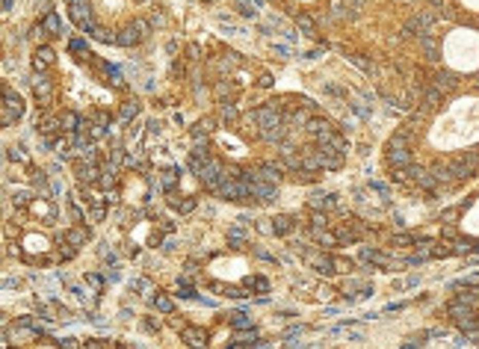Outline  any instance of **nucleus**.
<instances>
[{
  "mask_svg": "<svg viewBox=\"0 0 479 349\" xmlns=\"http://www.w3.org/2000/svg\"><path fill=\"white\" fill-rule=\"evenodd\" d=\"M33 92H36L39 101H50V95H53V83H50V77L39 74L36 80H33Z\"/></svg>",
  "mask_w": 479,
  "mask_h": 349,
  "instance_id": "obj_12",
  "label": "nucleus"
},
{
  "mask_svg": "<svg viewBox=\"0 0 479 349\" xmlns=\"http://www.w3.org/2000/svg\"><path fill=\"white\" fill-rule=\"evenodd\" d=\"M30 181H33V187H39V190H42V195H48V175H45V172H42V169H33V172H30Z\"/></svg>",
  "mask_w": 479,
  "mask_h": 349,
  "instance_id": "obj_33",
  "label": "nucleus"
},
{
  "mask_svg": "<svg viewBox=\"0 0 479 349\" xmlns=\"http://www.w3.org/2000/svg\"><path fill=\"white\" fill-rule=\"evenodd\" d=\"M231 317V328H237V332H246V328H252V320L246 317L243 311H234V314H228Z\"/></svg>",
  "mask_w": 479,
  "mask_h": 349,
  "instance_id": "obj_27",
  "label": "nucleus"
},
{
  "mask_svg": "<svg viewBox=\"0 0 479 349\" xmlns=\"http://www.w3.org/2000/svg\"><path fill=\"white\" fill-rule=\"evenodd\" d=\"M455 290L458 293L447 302V314L453 317L455 328L473 346H479V284L476 281H465V284H458Z\"/></svg>",
  "mask_w": 479,
  "mask_h": 349,
  "instance_id": "obj_1",
  "label": "nucleus"
},
{
  "mask_svg": "<svg viewBox=\"0 0 479 349\" xmlns=\"http://www.w3.org/2000/svg\"><path fill=\"white\" fill-rule=\"evenodd\" d=\"M458 6L470 15H479V0H458Z\"/></svg>",
  "mask_w": 479,
  "mask_h": 349,
  "instance_id": "obj_44",
  "label": "nucleus"
},
{
  "mask_svg": "<svg viewBox=\"0 0 479 349\" xmlns=\"http://www.w3.org/2000/svg\"><path fill=\"white\" fill-rule=\"evenodd\" d=\"M317 154H320V160H323V169H331V172L343 169V163H346V154L335 151L331 145H320V148H317Z\"/></svg>",
  "mask_w": 479,
  "mask_h": 349,
  "instance_id": "obj_5",
  "label": "nucleus"
},
{
  "mask_svg": "<svg viewBox=\"0 0 479 349\" xmlns=\"http://www.w3.org/2000/svg\"><path fill=\"white\" fill-rule=\"evenodd\" d=\"M293 228H296V222H293V216H287V213H281V216L272 219V234H278V237H287Z\"/></svg>",
  "mask_w": 479,
  "mask_h": 349,
  "instance_id": "obj_16",
  "label": "nucleus"
},
{
  "mask_svg": "<svg viewBox=\"0 0 479 349\" xmlns=\"http://www.w3.org/2000/svg\"><path fill=\"white\" fill-rule=\"evenodd\" d=\"M275 183H266V181H252L249 183V198H257V201H269L275 198Z\"/></svg>",
  "mask_w": 479,
  "mask_h": 349,
  "instance_id": "obj_8",
  "label": "nucleus"
},
{
  "mask_svg": "<svg viewBox=\"0 0 479 349\" xmlns=\"http://www.w3.org/2000/svg\"><path fill=\"white\" fill-rule=\"evenodd\" d=\"M42 27L48 30L50 36H62V21H60V15H57V12L45 15V18H42Z\"/></svg>",
  "mask_w": 479,
  "mask_h": 349,
  "instance_id": "obj_25",
  "label": "nucleus"
},
{
  "mask_svg": "<svg viewBox=\"0 0 479 349\" xmlns=\"http://www.w3.org/2000/svg\"><path fill=\"white\" fill-rule=\"evenodd\" d=\"M213 131V119H201L195 127H192V139H195V145H204V139H207V133Z\"/></svg>",
  "mask_w": 479,
  "mask_h": 349,
  "instance_id": "obj_23",
  "label": "nucleus"
},
{
  "mask_svg": "<svg viewBox=\"0 0 479 349\" xmlns=\"http://www.w3.org/2000/svg\"><path fill=\"white\" fill-rule=\"evenodd\" d=\"M57 346L60 349H80V343H77V337H60Z\"/></svg>",
  "mask_w": 479,
  "mask_h": 349,
  "instance_id": "obj_45",
  "label": "nucleus"
},
{
  "mask_svg": "<svg viewBox=\"0 0 479 349\" xmlns=\"http://www.w3.org/2000/svg\"><path fill=\"white\" fill-rule=\"evenodd\" d=\"M204 3H213V0H204Z\"/></svg>",
  "mask_w": 479,
  "mask_h": 349,
  "instance_id": "obj_61",
  "label": "nucleus"
},
{
  "mask_svg": "<svg viewBox=\"0 0 479 349\" xmlns=\"http://www.w3.org/2000/svg\"><path fill=\"white\" fill-rule=\"evenodd\" d=\"M60 119H62V131H65V133H77L80 127H83V119H80L74 109H65Z\"/></svg>",
  "mask_w": 479,
  "mask_h": 349,
  "instance_id": "obj_17",
  "label": "nucleus"
},
{
  "mask_svg": "<svg viewBox=\"0 0 479 349\" xmlns=\"http://www.w3.org/2000/svg\"><path fill=\"white\" fill-rule=\"evenodd\" d=\"M222 119H225V121H237L240 119L237 107H234V104H222Z\"/></svg>",
  "mask_w": 479,
  "mask_h": 349,
  "instance_id": "obj_41",
  "label": "nucleus"
},
{
  "mask_svg": "<svg viewBox=\"0 0 479 349\" xmlns=\"http://www.w3.org/2000/svg\"><path fill=\"white\" fill-rule=\"evenodd\" d=\"M278 157H281V163H284V166H290V169H299V163H302V157H296V151H293L290 145H281Z\"/></svg>",
  "mask_w": 479,
  "mask_h": 349,
  "instance_id": "obj_26",
  "label": "nucleus"
},
{
  "mask_svg": "<svg viewBox=\"0 0 479 349\" xmlns=\"http://www.w3.org/2000/svg\"><path fill=\"white\" fill-rule=\"evenodd\" d=\"M169 207L180 210V213H190V210H195V198H178L175 193H169Z\"/></svg>",
  "mask_w": 479,
  "mask_h": 349,
  "instance_id": "obj_24",
  "label": "nucleus"
},
{
  "mask_svg": "<svg viewBox=\"0 0 479 349\" xmlns=\"http://www.w3.org/2000/svg\"><path fill=\"white\" fill-rule=\"evenodd\" d=\"M62 240L80 249V246H86V240H89V228H68L65 234H62Z\"/></svg>",
  "mask_w": 479,
  "mask_h": 349,
  "instance_id": "obj_19",
  "label": "nucleus"
},
{
  "mask_svg": "<svg viewBox=\"0 0 479 349\" xmlns=\"http://www.w3.org/2000/svg\"><path fill=\"white\" fill-rule=\"evenodd\" d=\"M9 160H27L24 148H21V145H12V148H9Z\"/></svg>",
  "mask_w": 479,
  "mask_h": 349,
  "instance_id": "obj_50",
  "label": "nucleus"
},
{
  "mask_svg": "<svg viewBox=\"0 0 479 349\" xmlns=\"http://www.w3.org/2000/svg\"><path fill=\"white\" fill-rule=\"evenodd\" d=\"M160 228L166 231V234H172V231H175V225H172V222H169V219H160Z\"/></svg>",
  "mask_w": 479,
  "mask_h": 349,
  "instance_id": "obj_57",
  "label": "nucleus"
},
{
  "mask_svg": "<svg viewBox=\"0 0 479 349\" xmlns=\"http://www.w3.org/2000/svg\"><path fill=\"white\" fill-rule=\"evenodd\" d=\"M411 240H414L411 234H396V237H394V240H391V243H394V246H408V243H411Z\"/></svg>",
  "mask_w": 479,
  "mask_h": 349,
  "instance_id": "obj_52",
  "label": "nucleus"
},
{
  "mask_svg": "<svg viewBox=\"0 0 479 349\" xmlns=\"http://www.w3.org/2000/svg\"><path fill=\"white\" fill-rule=\"evenodd\" d=\"M225 349H243V346H237V343H234V346H225Z\"/></svg>",
  "mask_w": 479,
  "mask_h": 349,
  "instance_id": "obj_60",
  "label": "nucleus"
},
{
  "mask_svg": "<svg viewBox=\"0 0 479 349\" xmlns=\"http://www.w3.org/2000/svg\"><path fill=\"white\" fill-rule=\"evenodd\" d=\"M154 308L160 314H172V311H175V302L169 299L166 293H157V296H154Z\"/></svg>",
  "mask_w": 479,
  "mask_h": 349,
  "instance_id": "obj_30",
  "label": "nucleus"
},
{
  "mask_svg": "<svg viewBox=\"0 0 479 349\" xmlns=\"http://www.w3.org/2000/svg\"><path fill=\"white\" fill-rule=\"evenodd\" d=\"M74 254H77V246H71V243L62 240V246H60V261H71Z\"/></svg>",
  "mask_w": 479,
  "mask_h": 349,
  "instance_id": "obj_39",
  "label": "nucleus"
},
{
  "mask_svg": "<svg viewBox=\"0 0 479 349\" xmlns=\"http://www.w3.org/2000/svg\"><path fill=\"white\" fill-rule=\"evenodd\" d=\"M216 95H231V86L228 83H216Z\"/></svg>",
  "mask_w": 479,
  "mask_h": 349,
  "instance_id": "obj_56",
  "label": "nucleus"
},
{
  "mask_svg": "<svg viewBox=\"0 0 479 349\" xmlns=\"http://www.w3.org/2000/svg\"><path fill=\"white\" fill-rule=\"evenodd\" d=\"M50 62H53V50L50 48H39L36 53H33V68H36V71H45Z\"/></svg>",
  "mask_w": 479,
  "mask_h": 349,
  "instance_id": "obj_21",
  "label": "nucleus"
},
{
  "mask_svg": "<svg viewBox=\"0 0 479 349\" xmlns=\"http://www.w3.org/2000/svg\"><path fill=\"white\" fill-rule=\"evenodd\" d=\"M311 207L314 210H331V207H337V195H331V193H314L311 195Z\"/></svg>",
  "mask_w": 479,
  "mask_h": 349,
  "instance_id": "obj_18",
  "label": "nucleus"
},
{
  "mask_svg": "<svg viewBox=\"0 0 479 349\" xmlns=\"http://www.w3.org/2000/svg\"><path fill=\"white\" fill-rule=\"evenodd\" d=\"M74 172H77V181H80V183H98V181H101V169H98L95 163H86V160H80V163L74 166Z\"/></svg>",
  "mask_w": 479,
  "mask_h": 349,
  "instance_id": "obj_7",
  "label": "nucleus"
},
{
  "mask_svg": "<svg viewBox=\"0 0 479 349\" xmlns=\"http://www.w3.org/2000/svg\"><path fill=\"white\" fill-rule=\"evenodd\" d=\"M124 121H131V119H136L139 116V101H127L124 107H121V113H119Z\"/></svg>",
  "mask_w": 479,
  "mask_h": 349,
  "instance_id": "obj_35",
  "label": "nucleus"
},
{
  "mask_svg": "<svg viewBox=\"0 0 479 349\" xmlns=\"http://www.w3.org/2000/svg\"><path fill=\"white\" fill-rule=\"evenodd\" d=\"M352 62H355L358 68H364L367 74H373V71H376V65H373V62H367V60H361V57H352Z\"/></svg>",
  "mask_w": 479,
  "mask_h": 349,
  "instance_id": "obj_49",
  "label": "nucleus"
},
{
  "mask_svg": "<svg viewBox=\"0 0 479 349\" xmlns=\"http://www.w3.org/2000/svg\"><path fill=\"white\" fill-rule=\"evenodd\" d=\"M246 243V231H243V225H234V228L228 231V246H234V249H240Z\"/></svg>",
  "mask_w": 479,
  "mask_h": 349,
  "instance_id": "obj_29",
  "label": "nucleus"
},
{
  "mask_svg": "<svg viewBox=\"0 0 479 349\" xmlns=\"http://www.w3.org/2000/svg\"><path fill=\"white\" fill-rule=\"evenodd\" d=\"M325 131H331V124H328L325 119H311V121H308V133H314L317 139H320Z\"/></svg>",
  "mask_w": 479,
  "mask_h": 349,
  "instance_id": "obj_31",
  "label": "nucleus"
},
{
  "mask_svg": "<svg viewBox=\"0 0 479 349\" xmlns=\"http://www.w3.org/2000/svg\"><path fill=\"white\" fill-rule=\"evenodd\" d=\"M414 163V151L411 148H399V151H388V166L394 172H406Z\"/></svg>",
  "mask_w": 479,
  "mask_h": 349,
  "instance_id": "obj_6",
  "label": "nucleus"
},
{
  "mask_svg": "<svg viewBox=\"0 0 479 349\" xmlns=\"http://www.w3.org/2000/svg\"><path fill=\"white\" fill-rule=\"evenodd\" d=\"M178 175H180V169L175 166H169L160 172V190L163 193H175V187H178Z\"/></svg>",
  "mask_w": 479,
  "mask_h": 349,
  "instance_id": "obj_11",
  "label": "nucleus"
},
{
  "mask_svg": "<svg viewBox=\"0 0 479 349\" xmlns=\"http://www.w3.org/2000/svg\"><path fill=\"white\" fill-rule=\"evenodd\" d=\"M3 349H12V346H3Z\"/></svg>",
  "mask_w": 479,
  "mask_h": 349,
  "instance_id": "obj_62",
  "label": "nucleus"
},
{
  "mask_svg": "<svg viewBox=\"0 0 479 349\" xmlns=\"http://www.w3.org/2000/svg\"><path fill=\"white\" fill-rule=\"evenodd\" d=\"M107 77L113 80V86H116V89H124V80H121V74H119V68H116V65H107Z\"/></svg>",
  "mask_w": 479,
  "mask_h": 349,
  "instance_id": "obj_40",
  "label": "nucleus"
},
{
  "mask_svg": "<svg viewBox=\"0 0 479 349\" xmlns=\"http://www.w3.org/2000/svg\"><path fill=\"white\" fill-rule=\"evenodd\" d=\"M30 210H33L36 216H48V219L57 216V207L50 205L48 198H36V201H30Z\"/></svg>",
  "mask_w": 479,
  "mask_h": 349,
  "instance_id": "obj_20",
  "label": "nucleus"
},
{
  "mask_svg": "<svg viewBox=\"0 0 479 349\" xmlns=\"http://www.w3.org/2000/svg\"><path fill=\"white\" fill-rule=\"evenodd\" d=\"M343 290H346V293H355V290L373 293V287H370V284H364V281H358V278H349V281H343Z\"/></svg>",
  "mask_w": 479,
  "mask_h": 349,
  "instance_id": "obj_36",
  "label": "nucleus"
},
{
  "mask_svg": "<svg viewBox=\"0 0 479 349\" xmlns=\"http://www.w3.org/2000/svg\"><path fill=\"white\" fill-rule=\"evenodd\" d=\"M349 269H352L349 258H335V272H349Z\"/></svg>",
  "mask_w": 479,
  "mask_h": 349,
  "instance_id": "obj_46",
  "label": "nucleus"
},
{
  "mask_svg": "<svg viewBox=\"0 0 479 349\" xmlns=\"http://www.w3.org/2000/svg\"><path fill=\"white\" fill-rule=\"evenodd\" d=\"M142 328H145V332H157V328H160V320H154V317H148V320L142 323Z\"/></svg>",
  "mask_w": 479,
  "mask_h": 349,
  "instance_id": "obj_53",
  "label": "nucleus"
},
{
  "mask_svg": "<svg viewBox=\"0 0 479 349\" xmlns=\"http://www.w3.org/2000/svg\"><path fill=\"white\" fill-rule=\"evenodd\" d=\"M302 166H305V172H317V169H323V160L317 151H308V154H302Z\"/></svg>",
  "mask_w": 479,
  "mask_h": 349,
  "instance_id": "obj_28",
  "label": "nucleus"
},
{
  "mask_svg": "<svg viewBox=\"0 0 479 349\" xmlns=\"http://www.w3.org/2000/svg\"><path fill=\"white\" fill-rule=\"evenodd\" d=\"M320 228H325V213L314 210V216H311V231H320Z\"/></svg>",
  "mask_w": 479,
  "mask_h": 349,
  "instance_id": "obj_43",
  "label": "nucleus"
},
{
  "mask_svg": "<svg viewBox=\"0 0 479 349\" xmlns=\"http://www.w3.org/2000/svg\"><path fill=\"white\" fill-rule=\"evenodd\" d=\"M68 9H71V21L80 30H86V33H92L95 30V18H92V12H89V6H86V0H77V3H68Z\"/></svg>",
  "mask_w": 479,
  "mask_h": 349,
  "instance_id": "obj_4",
  "label": "nucleus"
},
{
  "mask_svg": "<svg viewBox=\"0 0 479 349\" xmlns=\"http://www.w3.org/2000/svg\"><path fill=\"white\" fill-rule=\"evenodd\" d=\"M240 12L246 15V18H254V9L249 6V3H243V0H240Z\"/></svg>",
  "mask_w": 479,
  "mask_h": 349,
  "instance_id": "obj_54",
  "label": "nucleus"
},
{
  "mask_svg": "<svg viewBox=\"0 0 479 349\" xmlns=\"http://www.w3.org/2000/svg\"><path fill=\"white\" fill-rule=\"evenodd\" d=\"M131 290H151V281H148V278H133Z\"/></svg>",
  "mask_w": 479,
  "mask_h": 349,
  "instance_id": "obj_48",
  "label": "nucleus"
},
{
  "mask_svg": "<svg viewBox=\"0 0 479 349\" xmlns=\"http://www.w3.org/2000/svg\"><path fill=\"white\" fill-rule=\"evenodd\" d=\"M86 349H104V343H98V340H89V346Z\"/></svg>",
  "mask_w": 479,
  "mask_h": 349,
  "instance_id": "obj_59",
  "label": "nucleus"
},
{
  "mask_svg": "<svg viewBox=\"0 0 479 349\" xmlns=\"http://www.w3.org/2000/svg\"><path fill=\"white\" fill-rule=\"evenodd\" d=\"M178 296L180 299H195V290H192L187 281H178Z\"/></svg>",
  "mask_w": 479,
  "mask_h": 349,
  "instance_id": "obj_42",
  "label": "nucleus"
},
{
  "mask_svg": "<svg viewBox=\"0 0 479 349\" xmlns=\"http://www.w3.org/2000/svg\"><path fill=\"white\" fill-rule=\"evenodd\" d=\"M281 172H284V166H281V163H261V166H257V181L278 183V181H281Z\"/></svg>",
  "mask_w": 479,
  "mask_h": 349,
  "instance_id": "obj_9",
  "label": "nucleus"
},
{
  "mask_svg": "<svg viewBox=\"0 0 479 349\" xmlns=\"http://www.w3.org/2000/svg\"><path fill=\"white\" fill-rule=\"evenodd\" d=\"M71 50H86V53H89V48H86L83 39H74V42H71Z\"/></svg>",
  "mask_w": 479,
  "mask_h": 349,
  "instance_id": "obj_55",
  "label": "nucleus"
},
{
  "mask_svg": "<svg viewBox=\"0 0 479 349\" xmlns=\"http://www.w3.org/2000/svg\"><path fill=\"white\" fill-rule=\"evenodd\" d=\"M302 332H305V328H302V325H299V328H287V332H284V337H299Z\"/></svg>",
  "mask_w": 479,
  "mask_h": 349,
  "instance_id": "obj_58",
  "label": "nucleus"
},
{
  "mask_svg": "<svg viewBox=\"0 0 479 349\" xmlns=\"http://www.w3.org/2000/svg\"><path fill=\"white\" fill-rule=\"evenodd\" d=\"M246 284L252 290H257V293H269V281H266L264 275H252V278H246Z\"/></svg>",
  "mask_w": 479,
  "mask_h": 349,
  "instance_id": "obj_34",
  "label": "nucleus"
},
{
  "mask_svg": "<svg viewBox=\"0 0 479 349\" xmlns=\"http://www.w3.org/2000/svg\"><path fill=\"white\" fill-rule=\"evenodd\" d=\"M308 264L317 269V272H323V275H331L335 272V258H328V254H317V258H308Z\"/></svg>",
  "mask_w": 479,
  "mask_h": 349,
  "instance_id": "obj_15",
  "label": "nucleus"
},
{
  "mask_svg": "<svg viewBox=\"0 0 479 349\" xmlns=\"http://www.w3.org/2000/svg\"><path fill=\"white\" fill-rule=\"evenodd\" d=\"M361 261H367V264H379V266H399L396 261H391L384 252H379V249H367V246H361Z\"/></svg>",
  "mask_w": 479,
  "mask_h": 349,
  "instance_id": "obj_10",
  "label": "nucleus"
},
{
  "mask_svg": "<svg viewBox=\"0 0 479 349\" xmlns=\"http://www.w3.org/2000/svg\"><path fill=\"white\" fill-rule=\"evenodd\" d=\"M36 127L50 139V136H53L57 131H62V119H57V116H45V119H42V121L36 124Z\"/></svg>",
  "mask_w": 479,
  "mask_h": 349,
  "instance_id": "obj_22",
  "label": "nucleus"
},
{
  "mask_svg": "<svg viewBox=\"0 0 479 349\" xmlns=\"http://www.w3.org/2000/svg\"><path fill=\"white\" fill-rule=\"evenodd\" d=\"M358 240H361L358 231H346V228L337 231V243H358Z\"/></svg>",
  "mask_w": 479,
  "mask_h": 349,
  "instance_id": "obj_37",
  "label": "nucleus"
},
{
  "mask_svg": "<svg viewBox=\"0 0 479 349\" xmlns=\"http://www.w3.org/2000/svg\"><path fill=\"white\" fill-rule=\"evenodd\" d=\"M311 237H314L317 243H320V246H337V234H328L325 228H320V231H311Z\"/></svg>",
  "mask_w": 479,
  "mask_h": 349,
  "instance_id": "obj_32",
  "label": "nucleus"
},
{
  "mask_svg": "<svg viewBox=\"0 0 479 349\" xmlns=\"http://www.w3.org/2000/svg\"><path fill=\"white\" fill-rule=\"evenodd\" d=\"M86 284H89V287H95V290H104V278L95 275V272H89V275H86Z\"/></svg>",
  "mask_w": 479,
  "mask_h": 349,
  "instance_id": "obj_47",
  "label": "nucleus"
},
{
  "mask_svg": "<svg viewBox=\"0 0 479 349\" xmlns=\"http://www.w3.org/2000/svg\"><path fill=\"white\" fill-rule=\"evenodd\" d=\"M207 332H204V328H192V325H187V328H183V340H187V343H190V346H207Z\"/></svg>",
  "mask_w": 479,
  "mask_h": 349,
  "instance_id": "obj_14",
  "label": "nucleus"
},
{
  "mask_svg": "<svg viewBox=\"0 0 479 349\" xmlns=\"http://www.w3.org/2000/svg\"><path fill=\"white\" fill-rule=\"evenodd\" d=\"M21 116H24V101L15 95L9 86H3V113H0V121L9 127V124H15Z\"/></svg>",
  "mask_w": 479,
  "mask_h": 349,
  "instance_id": "obj_3",
  "label": "nucleus"
},
{
  "mask_svg": "<svg viewBox=\"0 0 479 349\" xmlns=\"http://www.w3.org/2000/svg\"><path fill=\"white\" fill-rule=\"evenodd\" d=\"M92 121H95V124H101V127H107L109 121H113V116H109V113H95V119H92Z\"/></svg>",
  "mask_w": 479,
  "mask_h": 349,
  "instance_id": "obj_51",
  "label": "nucleus"
},
{
  "mask_svg": "<svg viewBox=\"0 0 479 349\" xmlns=\"http://www.w3.org/2000/svg\"><path fill=\"white\" fill-rule=\"evenodd\" d=\"M296 27L302 33H314V18L311 15H296Z\"/></svg>",
  "mask_w": 479,
  "mask_h": 349,
  "instance_id": "obj_38",
  "label": "nucleus"
},
{
  "mask_svg": "<svg viewBox=\"0 0 479 349\" xmlns=\"http://www.w3.org/2000/svg\"><path fill=\"white\" fill-rule=\"evenodd\" d=\"M101 190H104V193H109V190H116V187H119V175H116V166H104L101 169Z\"/></svg>",
  "mask_w": 479,
  "mask_h": 349,
  "instance_id": "obj_13",
  "label": "nucleus"
},
{
  "mask_svg": "<svg viewBox=\"0 0 479 349\" xmlns=\"http://www.w3.org/2000/svg\"><path fill=\"white\" fill-rule=\"evenodd\" d=\"M148 33H151V21H148V18H133L131 24L119 33V45L121 48H133V45H139Z\"/></svg>",
  "mask_w": 479,
  "mask_h": 349,
  "instance_id": "obj_2",
  "label": "nucleus"
}]
</instances>
